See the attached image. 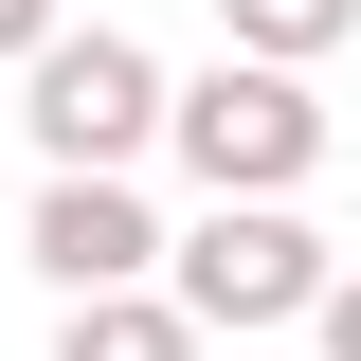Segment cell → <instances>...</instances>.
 Instances as JSON below:
<instances>
[{"label":"cell","instance_id":"52a82bcc","mask_svg":"<svg viewBox=\"0 0 361 361\" xmlns=\"http://www.w3.org/2000/svg\"><path fill=\"white\" fill-rule=\"evenodd\" d=\"M54 37H73V0H0V73H37Z\"/></svg>","mask_w":361,"mask_h":361},{"label":"cell","instance_id":"ba28073f","mask_svg":"<svg viewBox=\"0 0 361 361\" xmlns=\"http://www.w3.org/2000/svg\"><path fill=\"white\" fill-rule=\"evenodd\" d=\"M307 343H325V361H361V271H343V289L307 307Z\"/></svg>","mask_w":361,"mask_h":361},{"label":"cell","instance_id":"8992f818","mask_svg":"<svg viewBox=\"0 0 361 361\" xmlns=\"http://www.w3.org/2000/svg\"><path fill=\"white\" fill-rule=\"evenodd\" d=\"M361 37V0H217V54H271V73H325Z\"/></svg>","mask_w":361,"mask_h":361},{"label":"cell","instance_id":"3957f363","mask_svg":"<svg viewBox=\"0 0 361 361\" xmlns=\"http://www.w3.org/2000/svg\"><path fill=\"white\" fill-rule=\"evenodd\" d=\"M163 289L199 307V343H271V325H307L325 289H343V253H325L289 199H199L163 253Z\"/></svg>","mask_w":361,"mask_h":361},{"label":"cell","instance_id":"5b68a950","mask_svg":"<svg viewBox=\"0 0 361 361\" xmlns=\"http://www.w3.org/2000/svg\"><path fill=\"white\" fill-rule=\"evenodd\" d=\"M54 361H199V307L180 289H90V307H54Z\"/></svg>","mask_w":361,"mask_h":361},{"label":"cell","instance_id":"6da1fadb","mask_svg":"<svg viewBox=\"0 0 361 361\" xmlns=\"http://www.w3.org/2000/svg\"><path fill=\"white\" fill-rule=\"evenodd\" d=\"M18 127H37V180H145L163 127H180V73L127 18H73V37L18 73Z\"/></svg>","mask_w":361,"mask_h":361},{"label":"cell","instance_id":"277c9868","mask_svg":"<svg viewBox=\"0 0 361 361\" xmlns=\"http://www.w3.org/2000/svg\"><path fill=\"white\" fill-rule=\"evenodd\" d=\"M18 253H37L54 307H90V289H163V199L145 180H37V217H18Z\"/></svg>","mask_w":361,"mask_h":361},{"label":"cell","instance_id":"7a4b0ae2","mask_svg":"<svg viewBox=\"0 0 361 361\" xmlns=\"http://www.w3.org/2000/svg\"><path fill=\"white\" fill-rule=\"evenodd\" d=\"M325 145H343V109H325L307 73H271V54H199V73H180L163 163L199 180V199H307Z\"/></svg>","mask_w":361,"mask_h":361}]
</instances>
